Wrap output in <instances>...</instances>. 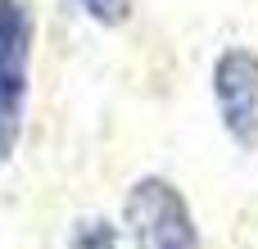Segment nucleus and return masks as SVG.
Listing matches in <instances>:
<instances>
[{"label":"nucleus","instance_id":"7ed1b4c3","mask_svg":"<svg viewBox=\"0 0 258 249\" xmlns=\"http://www.w3.org/2000/svg\"><path fill=\"white\" fill-rule=\"evenodd\" d=\"M213 104L227 141L236 150H258V50L227 45L213 59Z\"/></svg>","mask_w":258,"mask_h":249},{"label":"nucleus","instance_id":"20e7f679","mask_svg":"<svg viewBox=\"0 0 258 249\" xmlns=\"http://www.w3.org/2000/svg\"><path fill=\"white\" fill-rule=\"evenodd\" d=\"M68 249H122V236L109 218L91 213V218H77L73 231H68Z\"/></svg>","mask_w":258,"mask_h":249},{"label":"nucleus","instance_id":"39448f33","mask_svg":"<svg viewBox=\"0 0 258 249\" xmlns=\"http://www.w3.org/2000/svg\"><path fill=\"white\" fill-rule=\"evenodd\" d=\"M91 23H100V27H122L127 18H132V5L136 0H73Z\"/></svg>","mask_w":258,"mask_h":249},{"label":"nucleus","instance_id":"f03ea898","mask_svg":"<svg viewBox=\"0 0 258 249\" xmlns=\"http://www.w3.org/2000/svg\"><path fill=\"white\" fill-rule=\"evenodd\" d=\"M32 45H36L32 5L0 0V168L23 145L27 95H32Z\"/></svg>","mask_w":258,"mask_h":249},{"label":"nucleus","instance_id":"f257e3e1","mask_svg":"<svg viewBox=\"0 0 258 249\" xmlns=\"http://www.w3.org/2000/svg\"><path fill=\"white\" fill-rule=\"evenodd\" d=\"M122 227L132 249H200V222L186 191L159 172H145L122 195Z\"/></svg>","mask_w":258,"mask_h":249}]
</instances>
